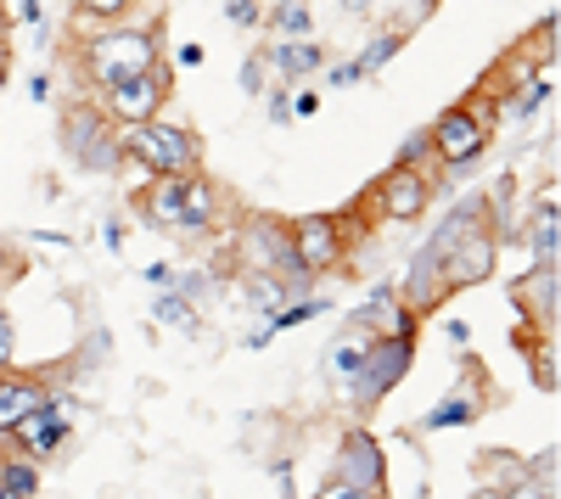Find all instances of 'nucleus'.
Segmentation results:
<instances>
[{
	"label": "nucleus",
	"instance_id": "obj_41",
	"mask_svg": "<svg viewBox=\"0 0 561 499\" xmlns=\"http://www.w3.org/2000/svg\"><path fill=\"white\" fill-rule=\"evenodd\" d=\"M18 12H23V23H39V18H45V12H39V0H23Z\"/></svg>",
	"mask_w": 561,
	"mask_h": 499
},
{
	"label": "nucleus",
	"instance_id": "obj_3",
	"mask_svg": "<svg viewBox=\"0 0 561 499\" xmlns=\"http://www.w3.org/2000/svg\"><path fill=\"white\" fill-rule=\"evenodd\" d=\"M410 359H415L410 337H377V343L365 348L359 371H354V382H348V393H354V404H359V410H370V404H377V398H388V393L404 382Z\"/></svg>",
	"mask_w": 561,
	"mask_h": 499
},
{
	"label": "nucleus",
	"instance_id": "obj_17",
	"mask_svg": "<svg viewBox=\"0 0 561 499\" xmlns=\"http://www.w3.org/2000/svg\"><path fill=\"white\" fill-rule=\"evenodd\" d=\"M478 410H483V398L478 393H449L444 404H433L427 410V421H421V432H444V427H466V421H478Z\"/></svg>",
	"mask_w": 561,
	"mask_h": 499
},
{
	"label": "nucleus",
	"instance_id": "obj_10",
	"mask_svg": "<svg viewBox=\"0 0 561 499\" xmlns=\"http://www.w3.org/2000/svg\"><path fill=\"white\" fill-rule=\"evenodd\" d=\"M337 253H343V242H337V219H298L293 224V258H298V269L304 276H314V269H332L337 264Z\"/></svg>",
	"mask_w": 561,
	"mask_h": 499
},
{
	"label": "nucleus",
	"instance_id": "obj_13",
	"mask_svg": "<svg viewBox=\"0 0 561 499\" xmlns=\"http://www.w3.org/2000/svg\"><path fill=\"white\" fill-rule=\"evenodd\" d=\"M359 332H377V337H410V309L393 287H377L365 303H359Z\"/></svg>",
	"mask_w": 561,
	"mask_h": 499
},
{
	"label": "nucleus",
	"instance_id": "obj_46",
	"mask_svg": "<svg viewBox=\"0 0 561 499\" xmlns=\"http://www.w3.org/2000/svg\"><path fill=\"white\" fill-rule=\"evenodd\" d=\"M0 499H7V488H0Z\"/></svg>",
	"mask_w": 561,
	"mask_h": 499
},
{
	"label": "nucleus",
	"instance_id": "obj_38",
	"mask_svg": "<svg viewBox=\"0 0 561 499\" xmlns=\"http://www.w3.org/2000/svg\"><path fill=\"white\" fill-rule=\"evenodd\" d=\"M270 118H275V124H287V118H293V102H287V96H275V102H270Z\"/></svg>",
	"mask_w": 561,
	"mask_h": 499
},
{
	"label": "nucleus",
	"instance_id": "obj_27",
	"mask_svg": "<svg viewBox=\"0 0 561 499\" xmlns=\"http://www.w3.org/2000/svg\"><path fill=\"white\" fill-rule=\"evenodd\" d=\"M399 45H404V28H393V34H377V39L365 45V57H359V68H365V73H377L382 62H393V51H399Z\"/></svg>",
	"mask_w": 561,
	"mask_h": 499
},
{
	"label": "nucleus",
	"instance_id": "obj_24",
	"mask_svg": "<svg viewBox=\"0 0 561 499\" xmlns=\"http://www.w3.org/2000/svg\"><path fill=\"white\" fill-rule=\"evenodd\" d=\"M270 28H275L280 39H309L314 18H309L304 0H287V7H275V12H270Z\"/></svg>",
	"mask_w": 561,
	"mask_h": 499
},
{
	"label": "nucleus",
	"instance_id": "obj_2",
	"mask_svg": "<svg viewBox=\"0 0 561 499\" xmlns=\"http://www.w3.org/2000/svg\"><path fill=\"white\" fill-rule=\"evenodd\" d=\"M84 68L96 84H118V79H135V73H147L158 68V34L152 28H107L84 45Z\"/></svg>",
	"mask_w": 561,
	"mask_h": 499
},
{
	"label": "nucleus",
	"instance_id": "obj_31",
	"mask_svg": "<svg viewBox=\"0 0 561 499\" xmlns=\"http://www.w3.org/2000/svg\"><path fill=\"white\" fill-rule=\"evenodd\" d=\"M534 376H539L545 393H556V353L550 348H545V359H534Z\"/></svg>",
	"mask_w": 561,
	"mask_h": 499
},
{
	"label": "nucleus",
	"instance_id": "obj_8",
	"mask_svg": "<svg viewBox=\"0 0 561 499\" xmlns=\"http://www.w3.org/2000/svg\"><path fill=\"white\" fill-rule=\"evenodd\" d=\"M382 477H388V466H382L377 438H370V432H348L343 449H337V483H348V488L377 499L382 494Z\"/></svg>",
	"mask_w": 561,
	"mask_h": 499
},
{
	"label": "nucleus",
	"instance_id": "obj_33",
	"mask_svg": "<svg viewBox=\"0 0 561 499\" xmlns=\"http://www.w3.org/2000/svg\"><path fill=\"white\" fill-rule=\"evenodd\" d=\"M314 499H370V494H359V488H348V483H337V477H332V483H325Z\"/></svg>",
	"mask_w": 561,
	"mask_h": 499
},
{
	"label": "nucleus",
	"instance_id": "obj_34",
	"mask_svg": "<svg viewBox=\"0 0 561 499\" xmlns=\"http://www.w3.org/2000/svg\"><path fill=\"white\" fill-rule=\"evenodd\" d=\"M500 499H556L550 488H539V483H517L511 494H500Z\"/></svg>",
	"mask_w": 561,
	"mask_h": 499
},
{
	"label": "nucleus",
	"instance_id": "obj_26",
	"mask_svg": "<svg viewBox=\"0 0 561 499\" xmlns=\"http://www.w3.org/2000/svg\"><path fill=\"white\" fill-rule=\"evenodd\" d=\"M332 303L325 298H304V303H293V309H275L270 314V332H287V326H304V321H314V314H325Z\"/></svg>",
	"mask_w": 561,
	"mask_h": 499
},
{
	"label": "nucleus",
	"instance_id": "obj_43",
	"mask_svg": "<svg viewBox=\"0 0 561 499\" xmlns=\"http://www.w3.org/2000/svg\"><path fill=\"white\" fill-rule=\"evenodd\" d=\"M343 7H348V12H365V7H370V0H343Z\"/></svg>",
	"mask_w": 561,
	"mask_h": 499
},
{
	"label": "nucleus",
	"instance_id": "obj_4",
	"mask_svg": "<svg viewBox=\"0 0 561 499\" xmlns=\"http://www.w3.org/2000/svg\"><path fill=\"white\" fill-rule=\"evenodd\" d=\"M62 141H68V158L73 163H84V169H118V158H124V147H118V135H113V118H102L96 107H79V113H68V124H62Z\"/></svg>",
	"mask_w": 561,
	"mask_h": 499
},
{
	"label": "nucleus",
	"instance_id": "obj_1",
	"mask_svg": "<svg viewBox=\"0 0 561 499\" xmlns=\"http://www.w3.org/2000/svg\"><path fill=\"white\" fill-rule=\"evenodd\" d=\"M118 147H124L129 158H140L158 179H185V174H197V135H185V129H174V124H158V118L124 124Z\"/></svg>",
	"mask_w": 561,
	"mask_h": 499
},
{
	"label": "nucleus",
	"instance_id": "obj_44",
	"mask_svg": "<svg viewBox=\"0 0 561 499\" xmlns=\"http://www.w3.org/2000/svg\"><path fill=\"white\" fill-rule=\"evenodd\" d=\"M478 499H500V494H494V488H483V494H478Z\"/></svg>",
	"mask_w": 561,
	"mask_h": 499
},
{
	"label": "nucleus",
	"instance_id": "obj_28",
	"mask_svg": "<svg viewBox=\"0 0 561 499\" xmlns=\"http://www.w3.org/2000/svg\"><path fill=\"white\" fill-rule=\"evenodd\" d=\"M248 298H253V309L275 314L280 298H287V287H280V276H253V281H248Z\"/></svg>",
	"mask_w": 561,
	"mask_h": 499
},
{
	"label": "nucleus",
	"instance_id": "obj_35",
	"mask_svg": "<svg viewBox=\"0 0 561 499\" xmlns=\"http://www.w3.org/2000/svg\"><path fill=\"white\" fill-rule=\"evenodd\" d=\"M359 79H365L359 62H337V68H332V84H359Z\"/></svg>",
	"mask_w": 561,
	"mask_h": 499
},
{
	"label": "nucleus",
	"instance_id": "obj_39",
	"mask_svg": "<svg viewBox=\"0 0 561 499\" xmlns=\"http://www.w3.org/2000/svg\"><path fill=\"white\" fill-rule=\"evenodd\" d=\"M242 84H248V90H259V84H264V62H259V57L248 62V73H242Z\"/></svg>",
	"mask_w": 561,
	"mask_h": 499
},
{
	"label": "nucleus",
	"instance_id": "obj_18",
	"mask_svg": "<svg viewBox=\"0 0 561 499\" xmlns=\"http://www.w3.org/2000/svg\"><path fill=\"white\" fill-rule=\"evenodd\" d=\"M192 179V174H185ZM185 179H158L147 197V219L163 224V231H180V202H185Z\"/></svg>",
	"mask_w": 561,
	"mask_h": 499
},
{
	"label": "nucleus",
	"instance_id": "obj_40",
	"mask_svg": "<svg viewBox=\"0 0 561 499\" xmlns=\"http://www.w3.org/2000/svg\"><path fill=\"white\" fill-rule=\"evenodd\" d=\"M444 337H449V343H466L472 332H466V321H444Z\"/></svg>",
	"mask_w": 561,
	"mask_h": 499
},
{
	"label": "nucleus",
	"instance_id": "obj_14",
	"mask_svg": "<svg viewBox=\"0 0 561 499\" xmlns=\"http://www.w3.org/2000/svg\"><path fill=\"white\" fill-rule=\"evenodd\" d=\"M39 404H45V387L34 376H7L0 382V438H7L28 410H39Z\"/></svg>",
	"mask_w": 561,
	"mask_h": 499
},
{
	"label": "nucleus",
	"instance_id": "obj_36",
	"mask_svg": "<svg viewBox=\"0 0 561 499\" xmlns=\"http://www.w3.org/2000/svg\"><path fill=\"white\" fill-rule=\"evenodd\" d=\"M314 107H320L314 90H298V96H293V113H298V118H314Z\"/></svg>",
	"mask_w": 561,
	"mask_h": 499
},
{
	"label": "nucleus",
	"instance_id": "obj_12",
	"mask_svg": "<svg viewBox=\"0 0 561 499\" xmlns=\"http://www.w3.org/2000/svg\"><path fill=\"white\" fill-rule=\"evenodd\" d=\"M377 208L388 219H415L421 208H427V179H421L415 169H388L377 179Z\"/></svg>",
	"mask_w": 561,
	"mask_h": 499
},
{
	"label": "nucleus",
	"instance_id": "obj_32",
	"mask_svg": "<svg viewBox=\"0 0 561 499\" xmlns=\"http://www.w3.org/2000/svg\"><path fill=\"white\" fill-rule=\"evenodd\" d=\"M79 7H84L90 18H118V12L129 7V0H79Z\"/></svg>",
	"mask_w": 561,
	"mask_h": 499
},
{
	"label": "nucleus",
	"instance_id": "obj_23",
	"mask_svg": "<svg viewBox=\"0 0 561 499\" xmlns=\"http://www.w3.org/2000/svg\"><path fill=\"white\" fill-rule=\"evenodd\" d=\"M152 321H158V326H180V332H192V326H197V314H192V298H185V287L158 292V303H152Z\"/></svg>",
	"mask_w": 561,
	"mask_h": 499
},
{
	"label": "nucleus",
	"instance_id": "obj_42",
	"mask_svg": "<svg viewBox=\"0 0 561 499\" xmlns=\"http://www.w3.org/2000/svg\"><path fill=\"white\" fill-rule=\"evenodd\" d=\"M0 57H7V12H0Z\"/></svg>",
	"mask_w": 561,
	"mask_h": 499
},
{
	"label": "nucleus",
	"instance_id": "obj_7",
	"mask_svg": "<svg viewBox=\"0 0 561 499\" xmlns=\"http://www.w3.org/2000/svg\"><path fill=\"white\" fill-rule=\"evenodd\" d=\"M242 253L253 258L259 276H304L298 258H293V224H275V219H253L242 231Z\"/></svg>",
	"mask_w": 561,
	"mask_h": 499
},
{
	"label": "nucleus",
	"instance_id": "obj_30",
	"mask_svg": "<svg viewBox=\"0 0 561 499\" xmlns=\"http://www.w3.org/2000/svg\"><path fill=\"white\" fill-rule=\"evenodd\" d=\"M225 18L237 28H253L259 23V0H225Z\"/></svg>",
	"mask_w": 561,
	"mask_h": 499
},
{
	"label": "nucleus",
	"instance_id": "obj_16",
	"mask_svg": "<svg viewBox=\"0 0 561 499\" xmlns=\"http://www.w3.org/2000/svg\"><path fill=\"white\" fill-rule=\"evenodd\" d=\"M270 62L287 73V79H304V73H320L325 51H320V39H280L275 51H270Z\"/></svg>",
	"mask_w": 561,
	"mask_h": 499
},
{
	"label": "nucleus",
	"instance_id": "obj_20",
	"mask_svg": "<svg viewBox=\"0 0 561 499\" xmlns=\"http://www.w3.org/2000/svg\"><path fill=\"white\" fill-rule=\"evenodd\" d=\"M214 219V186L208 179H185V202H180V231H203V224Z\"/></svg>",
	"mask_w": 561,
	"mask_h": 499
},
{
	"label": "nucleus",
	"instance_id": "obj_9",
	"mask_svg": "<svg viewBox=\"0 0 561 499\" xmlns=\"http://www.w3.org/2000/svg\"><path fill=\"white\" fill-rule=\"evenodd\" d=\"M427 135H433V152H438L444 163H472V158L489 147V129H483V118H472L466 107L444 113Z\"/></svg>",
	"mask_w": 561,
	"mask_h": 499
},
{
	"label": "nucleus",
	"instance_id": "obj_15",
	"mask_svg": "<svg viewBox=\"0 0 561 499\" xmlns=\"http://www.w3.org/2000/svg\"><path fill=\"white\" fill-rule=\"evenodd\" d=\"M528 247H534V264H556V253H561V213H556V197H545V202L534 208Z\"/></svg>",
	"mask_w": 561,
	"mask_h": 499
},
{
	"label": "nucleus",
	"instance_id": "obj_11",
	"mask_svg": "<svg viewBox=\"0 0 561 499\" xmlns=\"http://www.w3.org/2000/svg\"><path fill=\"white\" fill-rule=\"evenodd\" d=\"M494 242H489V231L478 224L472 236H466L455 253H449V269H444V287H478V281H489L494 276Z\"/></svg>",
	"mask_w": 561,
	"mask_h": 499
},
{
	"label": "nucleus",
	"instance_id": "obj_37",
	"mask_svg": "<svg viewBox=\"0 0 561 499\" xmlns=\"http://www.w3.org/2000/svg\"><path fill=\"white\" fill-rule=\"evenodd\" d=\"M7 359H12V321L0 314V365H7Z\"/></svg>",
	"mask_w": 561,
	"mask_h": 499
},
{
	"label": "nucleus",
	"instance_id": "obj_45",
	"mask_svg": "<svg viewBox=\"0 0 561 499\" xmlns=\"http://www.w3.org/2000/svg\"><path fill=\"white\" fill-rule=\"evenodd\" d=\"M0 84H7V57H0Z\"/></svg>",
	"mask_w": 561,
	"mask_h": 499
},
{
	"label": "nucleus",
	"instance_id": "obj_22",
	"mask_svg": "<svg viewBox=\"0 0 561 499\" xmlns=\"http://www.w3.org/2000/svg\"><path fill=\"white\" fill-rule=\"evenodd\" d=\"M365 348H370V343H365V332H348V337H337V343H332V359H325V365H332V376H337L343 387L354 382V371H359Z\"/></svg>",
	"mask_w": 561,
	"mask_h": 499
},
{
	"label": "nucleus",
	"instance_id": "obj_47",
	"mask_svg": "<svg viewBox=\"0 0 561 499\" xmlns=\"http://www.w3.org/2000/svg\"><path fill=\"white\" fill-rule=\"evenodd\" d=\"M7 499H18V494H7Z\"/></svg>",
	"mask_w": 561,
	"mask_h": 499
},
{
	"label": "nucleus",
	"instance_id": "obj_25",
	"mask_svg": "<svg viewBox=\"0 0 561 499\" xmlns=\"http://www.w3.org/2000/svg\"><path fill=\"white\" fill-rule=\"evenodd\" d=\"M0 488H7V494H18V499H34L39 494V461H7V466H0Z\"/></svg>",
	"mask_w": 561,
	"mask_h": 499
},
{
	"label": "nucleus",
	"instance_id": "obj_19",
	"mask_svg": "<svg viewBox=\"0 0 561 499\" xmlns=\"http://www.w3.org/2000/svg\"><path fill=\"white\" fill-rule=\"evenodd\" d=\"M550 90H556V79H550V73H528V79H523V90H517V96L505 102V118H511V124L534 118V113H539V107L550 102Z\"/></svg>",
	"mask_w": 561,
	"mask_h": 499
},
{
	"label": "nucleus",
	"instance_id": "obj_6",
	"mask_svg": "<svg viewBox=\"0 0 561 499\" xmlns=\"http://www.w3.org/2000/svg\"><path fill=\"white\" fill-rule=\"evenodd\" d=\"M28 461H45V455H57V449L68 443V398H45L39 410H28L12 432H7Z\"/></svg>",
	"mask_w": 561,
	"mask_h": 499
},
{
	"label": "nucleus",
	"instance_id": "obj_5",
	"mask_svg": "<svg viewBox=\"0 0 561 499\" xmlns=\"http://www.w3.org/2000/svg\"><path fill=\"white\" fill-rule=\"evenodd\" d=\"M169 102V73L163 68H147V73H135V79H118L107 90V113L118 124H147L158 118V107Z\"/></svg>",
	"mask_w": 561,
	"mask_h": 499
},
{
	"label": "nucleus",
	"instance_id": "obj_21",
	"mask_svg": "<svg viewBox=\"0 0 561 499\" xmlns=\"http://www.w3.org/2000/svg\"><path fill=\"white\" fill-rule=\"evenodd\" d=\"M523 303L545 314V326L556 321V264H534V276L523 281Z\"/></svg>",
	"mask_w": 561,
	"mask_h": 499
},
{
	"label": "nucleus",
	"instance_id": "obj_29",
	"mask_svg": "<svg viewBox=\"0 0 561 499\" xmlns=\"http://www.w3.org/2000/svg\"><path fill=\"white\" fill-rule=\"evenodd\" d=\"M421 158H433V135H427V129H415L410 141L399 147V163H393V169H415V174H421Z\"/></svg>",
	"mask_w": 561,
	"mask_h": 499
}]
</instances>
